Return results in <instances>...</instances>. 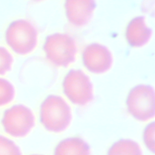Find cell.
I'll list each match as a JSON object with an SVG mask.
<instances>
[{
	"label": "cell",
	"mask_w": 155,
	"mask_h": 155,
	"mask_svg": "<svg viewBox=\"0 0 155 155\" xmlns=\"http://www.w3.org/2000/svg\"><path fill=\"white\" fill-rule=\"evenodd\" d=\"M72 119L71 110L64 98L51 94L45 97L40 107V120L48 131L61 133L70 125Z\"/></svg>",
	"instance_id": "1"
},
{
	"label": "cell",
	"mask_w": 155,
	"mask_h": 155,
	"mask_svg": "<svg viewBox=\"0 0 155 155\" xmlns=\"http://www.w3.org/2000/svg\"><path fill=\"white\" fill-rule=\"evenodd\" d=\"M38 34L36 27L30 21L19 19L12 22L5 33L6 43L19 55L31 53L38 43Z\"/></svg>",
	"instance_id": "2"
},
{
	"label": "cell",
	"mask_w": 155,
	"mask_h": 155,
	"mask_svg": "<svg viewBox=\"0 0 155 155\" xmlns=\"http://www.w3.org/2000/svg\"><path fill=\"white\" fill-rule=\"evenodd\" d=\"M43 50L47 59L52 64L67 67L75 61L77 46L74 39L69 35L55 33L45 38Z\"/></svg>",
	"instance_id": "3"
},
{
	"label": "cell",
	"mask_w": 155,
	"mask_h": 155,
	"mask_svg": "<svg viewBox=\"0 0 155 155\" xmlns=\"http://www.w3.org/2000/svg\"><path fill=\"white\" fill-rule=\"evenodd\" d=\"M126 105L128 113L135 119L145 122L155 116V94L150 85L139 84L133 87L127 96Z\"/></svg>",
	"instance_id": "4"
},
{
	"label": "cell",
	"mask_w": 155,
	"mask_h": 155,
	"mask_svg": "<svg viewBox=\"0 0 155 155\" xmlns=\"http://www.w3.org/2000/svg\"><path fill=\"white\" fill-rule=\"evenodd\" d=\"M1 124L6 133L14 137L26 136L35 124L32 110L23 104H16L5 110Z\"/></svg>",
	"instance_id": "5"
},
{
	"label": "cell",
	"mask_w": 155,
	"mask_h": 155,
	"mask_svg": "<svg viewBox=\"0 0 155 155\" xmlns=\"http://www.w3.org/2000/svg\"><path fill=\"white\" fill-rule=\"evenodd\" d=\"M65 95L74 104L85 106L93 99V87L89 77L81 70H70L63 80Z\"/></svg>",
	"instance_id": "6"
},
{
	"label": "cell",
	"mask_w": 155,
	"mask_h": 155,
	"mask_svg": "<svg viewBox=\"0 0 155 155\" xmlns=\"http://www.w3.org/2000/svg\"><path fill=\"white\" fill-rule=\"evenodd\" d=\"M82 62L85 67L91 73L102 74L111 68L113 56L105 45L91 43L86 46L83 51Z\"/></svg>",
	"instance_id": "7"
},
{
	"label": "cell",
	"mask_w": 155,
	"mask_h": 155,
	"mask_svg": "<svg viewBox=\"0 0 155 155\" xmlns=\"http://www.w3.org/2000/svg\"><path fill=\"white\" fill-rule=\"evenodd\" d=\"M65 14L69 23L81 27L91 20L96 8L95 0H65Z\"/></svg>",
	"instance_id": "8"
},
{
	"label": "cell",
	"mask_w": 155,
	"mask_h": 155,
	"mask_svg": "<svg viewBox=\"0 0 155 155\" xmlns=\"http://www.w3.org/2000/svg\"><path fill=\"white\" fill-rule=\"evenodd\" d=\"M152 34V30L147 26L145 18L139 16L133 18L127 25L125 36L131 47L139 48L149 42Z\"/></svg>",
	"instance_id": "9"
},
{
	"label": "cell",
	"mask_w": 155,
	"mask_h": 155,
	"mask_svg": "<svg viewBox=\"0 0 155 155\" xmlns=\"http://www.w3.org/2000/svg\"><path fill=\"white\" fill-rule=\"evenodd\" d=\"M54 155H90V148L82 138L71 137L59 142L54 149Z\"/></svg>",
	"instance_id": "10"
},
{
	"label": "cell",
	"mask_w": 155,
	"mask_h": 155,
	"mask_svg": "<svg viewBox=\"0 0 155 155\" xmlns=\"http://www.w3.org/2000/svg\"><path fill=\"white\" fill-rule=\"evenodd\" d=\"M107 155H143L140 145L136 141L122 139L115 142L108 149Z\"/></svg>",
	"instance_id": "11"
},
{
	"label": "cell",
	"mask_w": 155,
	"mask_h": 155,
	"mask_svg": "<svg viewBox=\"0 0 155 155\" xmlns=\"http://www.w3.org/2000/svg\"><path fill=\"white\" fill-rule=\"evenodd\" d=\"M15 95V90L13 85L9 81L0 78V107L12 102Z\"/></svg>",
	"instance_id": "12"
},
{
	"label": "cell",
	"mask_w": 155,
	"mask_h": 155,
	"mask_svg": "<svg viewBox=\"0 0 155 155\" xmlns=\"http://www.w3.org/2000/svg\"><path fill=\"white\" fill-rule=\"evenodd\" d=\"M0 155H22V152L15 142L0 134Z\"/></svg>",
	"instance_id": "13"
},
{
	"label": "cell",
	"mask_w": 155,
	"mask_h": 155,
	"mask_svg": "<svg viewBox=\"0 0 155 155\" xmlns=\"http://www.w3.org/2000/svg\"><path fill=\"white\" fill-rule=\"evenodd\" d=\"M13 62V58L10 53L4 47L0 46V75L9 71Z\"/></svg>",
	"instance_id": "14"
},
{
	"label": "cell",
	"mask_w": 155,
	"mask_h": 155,
	"mask_svg": "<svg viewBox=\"0 0 155 155\" xmlns=\"http://www.w3.org/2000/svg\"><path fill=\"white\" fill-rule=\"evenodd\" d=\"M154 132L155 124L152 122L145 128L143 133V139L147 148L152 153H154Z\"/></svg>",
	"instance_id": "15"
},
{
	"label": "cell",
	"mask_w": 155,
	"mask_h": 155,
	"mask_svg": "<svg viewBox=\"0 0 155 155\" xmlns=\"http://www.w3.org/2000/svg\"><path fill=\"white\" fill-rule=\"evenodd\" d=\"M34 1H42V0H33Z\"/></svg>",
	"instance_id": "16"
},
{
	"label": "cell",
	"mask_w": 155,
	"mask_h": 155,
	"mask_svg": "<svg viewBox=\"0 0 155 155\" xmlns=\"http://www.w3.org/2000/svg\"><path fill=\"white\" fill-rule=\"evenodd\" d=\"M31 155H42V154H31Z\"/></svg>",
	"instance_id": "17"
}]
</instances>
